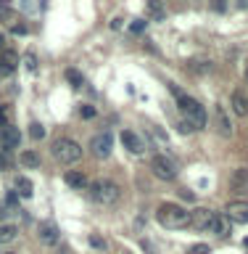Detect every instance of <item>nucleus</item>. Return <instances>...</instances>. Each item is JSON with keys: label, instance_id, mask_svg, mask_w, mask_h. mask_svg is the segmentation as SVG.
I'll return each instance as SVG.
<instances>
[{"label": "nucleus", "instance_id": "2eb2a0df", "mask_svg": "<svg viewBox=\"0 0 248 254\" xmlns=\"http://www.w3.org/2000/svg\"><path fill=\"white\" fill-rule=\"evenodd\" d=\"M230 106L238 117H248V95L243 90H235L233 93V101H230Z\"/></svg>", "mask_w": 248, "mask_h": 254}, {"label": "nucleus", "instance_id": "9b49d317", "mask_svg": "<svg viewBox=\"0 0 248 254\" xmlns=\"http://www.w3.org/2000/svg\"><path fill=\"white\" fill-rule=\"evenodd\" d=\"M214 117H217V127H219V135H225V138H230L233 135V125H230V117L222 103H217V109H214Z\"/></svg>", "mask_w": 248, "mask_h": 254}, {"label": "nucleus", "instance_id": "e433bc0d", "mask_svg": "<svg viewBox=\"0 0 248 254\" xmlns=\"http://www.w3.org/2000/svg\"><path fill=\"white\" fill-rule=\"evenodd\" d=\"M243 246H246V249H248V238H246V241H243Z\"/></svg>", "mask_w": 248, "mask_h": 254}, {"label": "nucleus", "instance_id": "9d476101", "mask_svg": "<svg viewBox=\"0 0 248 254\" xmlns=\"http://www.w3.org/2000/svg\"><path fill=\"white\" fill-rule=\"evenodd\" d=\"M230 188L238 190V193H246L248 190V167H241L230 175Z\"/></svg>", "mask_w": 248, "mask_h": 254}, {"label": "nucleus", "instance_id": "6e6552de", "mask_svg": "<svg viewBox=\"0 0 248 254\" xmlns=\"http://www.w3.org/2000/svg\"><path fill=\"white\" fill-rule=\"evenodd\" d=\"M211 220H214V212L206 209V206H198V209L190 212V228H196V230H206L211 225Z\"/></svg>", "mask_w": 248, "mask_h": 254}, {"label": "nucleus", "instance_id": "f8f14e48", "mask_svg": "<svg viewBox=\"0 0 248 254\" xmlns=\"http://www.w3.org/2000/svg\"><path fill=\"white\" fill-rule=\"evenodd\" d=\"M0 143L5 148H19V127H13V125L0 127Z\"/></svg>", "mask_w": 248, "mask_h": 254}, {"label": "nucleus", "instance_id": "39448f33", "mask_svg": "<svg viewBox=\"0 0 248 254\" xmlns=\"http://www.w3.org/2000/svg\"><path fill=\"white\" fill-rule=\"evenodd\" d=\"M150 170H153V175L158 180H174L177 178V164H174L172 159H166V156H153L150 159Z\"/></svg>", "mask_w": 248, "mask_h": 254}, {"label": "nucleus", "instance_id": "f257e3e1", "mask_svg": "<svg viewBox=\"0 0 248 254\" xmlns=\"http://www.w3.org/2000/svg\"><path fill=\"white\" fill-rule=\"evenodd\" d=\"M169 90H172L174 98H177V106H180V111H182V117H185V122L193 127V130H201V127H206V119H209V117H206V109L201 106V103H198L196 98H188V95L182 93L177 85H172Z\"/></svg>", "mask_w": 248, "mask_h": 254}, {"label": "nucleus", "instance_id": "0eeeda50", "mask_svg": "<svg viewBox=\"0 0 248 254\" xmlns=\"http://www.w3.org/2000/svg\"><path fill=\"white\" fill-rule=\"evenodd\" d=\"M225 214H227L230 222H241V225H246L248 222V201H230Z\"/></svg>", "mask_w": 248, "mask_h": 254}, {"label": "nucleus", "instance_id": "a211bd4d", "mask_svg": "<svg viewBox=\"0 0 248 254\" xmlns=\"http://www.w3.org/2000/svg\"><path fill=\"white\" fill-rule=\"evenodd\" d=\"M16 190H19V196L24 198H32V193H35V186H32V180L29 178H16Z\"/></svg>", "mask_w": 248, "mask_h": 254}, {"label": "nucleus", "instance_id": "58836bf2", "mask_svg": "<svg viewBox=\"0 0 248 254\" xmlns=\"http://www.w3.org/2000/svg\"><path fill=\"white\" fill-rule=\"evenodd\" d=\"M5 254H13V252H5Z\"/></svg>", "mask_w": 248, "mask_h": 254}, {"label": "nucleus", "instance_id": "bb28decb", "mask_svg": "<svg viewBox=\"0 0 248 254\" xmlns=\"http://www.w3.org/2000/svg\"><path fill=\"white\" fill-rule=\"evenodd\" d=\"M188 254H211V249L206 244H196V246H190Z\"/></svg>", "mask_w": 248, "mask_h": 254}, {"label": "nucleus", "instance_id": "72a5a7b5", "mask_svg": "<svg viewBox=\"0 0 248 254\" xmlns=\"http://www.w3.org/2000/svg\"><path fill=\"white\" fill-rule=\"evenodd\" d=\"M180 196L185 198V201H196V193H193V190H180Z\"/></svg>", "mask_w": 248, "mask_h": 254}, {"label": "nucleus", "instance_id": "c9c22d12", "mask_svg": "<svg viewBox=\"0 0 248 254\" xmlns=\"http://www.w3.org/2000/svg\"><path fill=\"white\" fill-rule=\"evenodd\" d=\"M3 48H5V37L0 35V51H3Z\"/></svg>", "mask_w": 248, "mask_h": 254}, {"label": "nucleus", "instance_id": "6ab92c4d", "mask_svg": "<svg viewBox=\"0 0 248 254\" xmlns=\"http://www.w3.org/2000/svg\"><path fill=\"white\" fill-rule=\"evenodd\" d=\"M0 21L8 24V27H13L16 24V11L11 5H5V3H0Z\"/></svg>", "mask_w": 248, "mask_h": 254}, {"label": "nucleus", "instance_id": "7ed1b4c3", "mask_svg": "<svg viewBox=\"0 0 248 254\" xmlns=\"http://www.w3.org/2000/svg\"><path fill=\"white\" fill-rule=\"evenodd\" d=\"M90 196H93V201H98L103 206H114L122 198V188L114 180H98L90 186Z\"/></svg>", "mask_w": 248, "mask_h": 254}, {"label": "nucleus", "instance_id": "cd10ccee", "mask_svg": "<svg viewBox=\"0 0 248 254\" xmlns=\"http://www.w3.org/2000/svg\"><path fill=\"white\" fill-rule=\"evenodd\" d=\"M24 64H27V69H29V71H35V69H37V59H35V53H27V56H24Z\"/></svg>", "mask_w": 248, "mask_h": 254}, {"label": "nucleus", "instance_id": "ddd939ff", "mask_svg": "<svg viewBox=\"0 0 248 254\" xmlns=\"http://www.w3.org/2000/svg\"><path fill=\"white\" fill-rule=\"evenodd\" d=\"M63 180H66V186L77 188V190H85L87 186H90V180H87V175H85V172H79V170H69L66 175H63Z\"/></svg>", "mask_w": 248, "mask_h": 254}, {"label": "nucleus", "instance_id": "4468645a", "mask_svg": "<svg viewBox=\"0 0 248 254\" xmlns=\"http://www.w3.org/2000/svg\"><path fill=\"white\" fill-rule=\"evenodd\" d=\"M209 230H211L214 236H219V238L230 236V220H227V214H214V220H211Z\"/></svg>", "mask_w": 248, "mask_h": 254}, {"label": "nucleus", "instance_id": "5701e85b", "mask_svg": "<svg viewBox=\"0 0 248 254\" xmlns=\"http://www.w3.org/2000/svg\"><path fill=\"white\" fill-rule=\"evenodd\" d=\"M29 138H32V140L45 138V127L40 125V122H32V125H29Z\"/></svg>", "mask_w": 248, "mask_h": 254}, {"label": "nucleus", "instance_id": "7c9ffc66", "mask_svg": "<svg viewBox=\"0 0 248 254\" xmlns=\"http://www.w3.org/2000/svg\"><path fill=\"white\" fill-rule=\"evenodd\" d=\"M11 167H13V162L3 154V151H0V170H11Z\"/></svg>", "mask_w": 248, "mask_h": 254}, {"label": "nucleus", "instance_id": "ea45409f", "mask_svg": "<svg viewBox=\"0 0 248 254\" xmlns=\"http://www.w3.org/2000/svg\"><path fill=\"white\" fill-rule=\"evenodd\" d=\"M124 254H130V252H124Z\"/></svg>", "mask_w": 248, "mask_h": 254}, {"label": "nucleus", "instance_id": "aec40b11", "mask_svg": "<svg viewBox=\"0 0 248 254\" xmlns=\"http://www.w3.org/2000/svg\"><path fill=\"white\" fill-rule=\"evenodd\" d=\"M16 225H0V244H11L13 238H16Z\"/></svg>", "mask_w": 248, "mask_h": 254}, {"label": "nucleus", "instance_id": "f704fd0d", "mask_svg": "<svg viewBox=\"0 0 248 254\" xmlns=\"http://www.w3.org/2000/svg\"><path fill=\"white\" fill-rule=\"evenodd\" d=\"M21 8H24V11H37V8H40V5H37V3H24Z\"/></svg>", "mask_w": 248, "mask_h": 254}, {"label": "nucleus", "instance_id": "a878e982", "mask_svg": "<svg viewBox=\"0 0 248 254\" xmlns=\"http://www.w3.org/2000/svg\"><path fill=\"white\" fill-rule=\"evenodd\" d=\"M66 79H69V82L74 85V87H79V85H82V74H79L77 69H66Z\"/></svg>", "mask_w": 248, "mask_h": 254}, {"label": "nucleus", "instance_id": "c85d7f7f", "mask_svg": "<svg viewBox=\"0 0 248 254\" xmlns=\"http://www.w3.org/2000/svg\"><path fill=\"white\" fill-rule=\"evenodd\" d=\"M190 69H193V71H211V64H203V61H193V64H190Z\"/></svg>", "mask_w": 248, "mask_h": 254}, {"label": "nucleus", "instance_id": "b1692460", "mask_svg": "<svg viewBox=\"0 0 248 254\" xmlns=\"http://www.w3.org/2000/svg\"><path fill=\"white\" fill-rule=\"evenodd\" d=\"M11 125V106L0 103V127H8Z\"/></svg>", "mask_w": 248, "mask_h": 254}, {"label": "nucleus", "instance_id": "c756f323", "mask_svg": "<svg viewBox=\"0 0 248 254\" xmlns=\"http://www.w3.org/2000/svg\"><path fill=\"white\" fill-rule=\"evenodd\" d=\"M90 246H95V249H100V252H103V249H106V241H103L100 236H95V233H93V236H90Z\"/></svg>", "mask_w": 248, "mask_h": 254}, {"label": "nucleus", "instance_id": "423d86ee", "mask_svg": "<svg viewBox=\"0 0 248 254\" xmlns=\"http://www.w3.org/2000/svg\"><path fill=\"white\" fill-rule=\"evenodd\" d=\"M111 148H114V135L111 132H98L90 140V151H93V156H98V159H106L111 154Z\"/></svg>", "mask_w": 248, "mask_h": 254}, {"label": "nucleus", "instance_id": "f03ea898", "mask_svg": "<svg viewBox=\"0 0 248 254\" xmlns=\"http://www.w3.org/2000/svg\"><path fill=\"white\" fill-rule=\"evenodd\" d=\"M156 220L169 230H180V228L190 225V212L182 209L180 204H161L156 212Z\"/></svg>", "mask_w": 248, "mask_h": 254}, {"label": "nucleus", "instance_id": "412c9836", "mask_svg": "<svg viewBox=\"0 0 248 254\" xmlns=\"http://www.w3.org/2000/svg\"><path fill=\"white\" fill-rule=\"evenodd\" d=\"M19 162H21L24 167H40V156L35 154V151H21Z\"/></svg>", "mask_w": 248, "mask_h": 254}, {"label": "nucleus", "instance_id": "1a4fd4ad", "mask_svg": "<svg viewBox=\"0 0 248 254\" xmlns=\"http://www.w3.org/2000/svg\"><path fill=\"white\" fill-rule=\"evenodd\" d=\"M37 238H40V241H43L45 246L58 244V228H55L53 222H43V225L37 228Z\"/></svg>", "mask_w": 248, "mask_h": 254}, {"label": "nucleus", "instance_id": "4be33fe9", "mask_svg": "<svg viewBox=\"0 0 248 254\" xmlns=\"http://www.w3.org/2000/svg\"><path fill=\"white\" fill-rule=\"evenodd\" d=\"M148 13L153 16L156 21H161V19H164V13H166V8L158 3V0H150V3H148Z\"/></svg>", "mask_w": 248, "mask_h": 254}, {"label": "nucleus", "instance_id": "473e14b6", "mask_svg": "<svg viewBox=\"0 0 248 254\" xmlns=\"http://www.w3.org/2000/svg\"><path fill=\"white\" fill-rule=\"evenodd\" d=\"M13 35H27V24H13Z\"/></svg>", "mask_w": 248, "mask_h": 254}, {"label": "nucleus", "instance_id": "f3484780", "mask_svg": "<svg viewBox=\"0 0 248 254\" xmlns=\"http://www.w3.org/2000/svg\"><path fill=\"white\" fill-rule=\"evenodd\" d=\"M16 66H19V56L13 51H3V56H0V74H11Z\"/></svg>", "mask_w": 248, "mask_h": 254}, {"label": "nucleus", "instance_id": "4c0bfd02", "mask_svg": "<svg viewBox=\"0 0 248 254\" xmlns=\"http://www.w3.org/2000/svg\"><path fill=\"white\" fill-rule=\"evenodd\" d=\"M246 82H248V69H246Z\"/></svg>", "mask_w": 248, "mask_h": 254}, {"label": "nucleus", "instance_id": "393cba45", "mask_svg": "<svg viewBox=\"0 0 248 254\" xmlns=\"http://www.w3.org/2000/svg\"><path fill=\"white\" fill-rule=\"evenodd\" d=\"M146 27H148L146 19H135V21L130 24V32H132V35H140V32H146Z\"/></svg>", "mask_w": 248, "mask_h": 254}, {"label": "nucleus", "instance_id": "20e7f679", "mask_svg": "<svg viewBox=\"0 0 248 254\" xmlns=\"http://www.w3.org/2000/svg\"><path fill=\"white\" fill-rule=\"evenodd\" d=\"M53 156L58 159L61 164H74L82 159V146L71 138H58L53 143Z\"/></svg>", "mask_w": 248, "mask_h": 254}, {"label": "nucleus", "instance_id": "dca6fc26", "mask_svg": "<svg viewBox=\"0 0 248 254\" xmlns=\"http://www.w3.org/2000/svg\"><path fill=\"white\" fill-rule=\"evenodd\" d=\"M122 143H124V148H130V151H132V154H143V151H146L143 140H140L132 130H124V132H122Z\"/></svg>", "mask_w": 248, "mask_h": 254}, {"label": "nucleus", "instance_id": "2f4dec72", "mask_svg": "<svg viewBox=\"0 0 248 254\" xmlns=\"http://www.w3.org/2000/svg\"><path fill=\"white\" fill-rule=\"evenodd\" d=\"M79 114H82L85 119H93L95 117V109L93 106H82V109H79Z\"/></svg>", "mask_w": 248, "mask_h": 254}]
</instances>
